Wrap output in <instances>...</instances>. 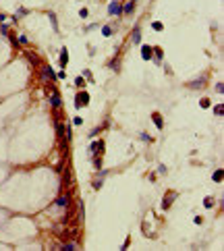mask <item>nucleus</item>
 Segmentation results:
<instances>
[{
	"label": "nucleus",
	"mask_w": 224,
	"mask_h": 251,
	"mask_svg": "<svg viewBox=\"0 0 224 251\" xmlns=\"http://www.w3.org/2000/svg\"><path fill=\"white\" fill-rule=\"evenodd\" d=\"M203 83H205V77H199V79H197V81H191V83H189V87H193V89H197V87H201Z\"/></svg>",
	"instance_id": "nucleus-8"
},
{
	"label": "nucleus",
	"mask_w": 224,
	"mask_h": 251,
	"mask_svg": "<svg viewBox=\"0 0 224 251\" xmlns=\"http://www.w3.org/2000/svg\"><path fill=\"white\" fill-rule=\"evenodd\" d=\"M89 149H91V154L100 156V154H102V149H104V143H102V141H94V143L89 145Z\"/></svg>",
	"instance_id": "nucleus-2"
},
{
	"label": "nucleus",
	"mask_w": 224,
	"mask_h": 251,
	"mask_svg": "<svg viewBox=\"0 0 224 251\" xmlns=\"http://www.w3.org/2000/svg\"><path fill=\"white\" fill-rule=\"evenodd\" d=\"M50 104L56 106V108L60 106V96H58V93H52V96H50Z\"/></svg>",
	"instance_id": "nucleus-10"
},
{
	"label": "nucleus",
	"mask_w": 224,
	"mask_h": 251,
	"mask_svg": "<svg viewBox=\"0 0 224 251\" xmlns=\"http://www.w3.org/2000/svg\"><path fill=\"white\" fill-rule=\"evenodd\" d=\"M174 197H177V193H166L162 207H164V210H168V207H170V201H174Z\"/></svg>",
	"instance_id": "nucleus-5"
},
{
	"label": "nucleus",
	"mask_w": 224,
	"mask_h": 251,
	"mask_svg": "<svg viewBox=\"0 0 224 251\" xmlns=\"http://www.w3.org/2000/svg\"><path fill=\"white\" fill-rule=\"evenodd\" d=\"M131 2H135V0H131Z\"/></svg>",
	"instance_id": "nucleus-27"
},
{
	"label": "nucleus",
	"mask_w": 224,
	"mask_h": 251,
	"mask_svg": "<svg viewBox=\"0 0 224 251\" xmlns=\"http://www.w3.org/2000/svg\"><path fill=\"white\" fill-rule=\"evenodd\" d=\"M133 9H135V2H127L125 6H120V12H127L129 15V12H133Z\"/></svg>",
	"instance_id": "nucleus-9"
},
{
	"label": "nucleus",
	"mask_w": 224,
	"mask_h": 251,
	"mask_svg": "<svg viewBox=\"0 0 224 251\" xmlns=\"http://www.w3.org/2000/svg\"><path fill=\"white\" fill-rule=\"evenodd\" d=\"M214 112L218 114V116H220V114H224V106H220V104H218V106L214 108Z\"/></svg>",
	"instance_id": "nucleus-19"
},
{
	"label": "nucleus",
	"mask_w": 224,
	"mask_h": 251,
	"mask_svg": "<svg viewBox=\"0 0 224 251\" xmlns=\"http://www.w3.org/2000/svg\"><path fill=\"white\" fill-rule=\"evenodd\" d=\"M69 199H71V197H69V193L60 195L58 199H56V205H69Z\"/></svg>",
	"instance_id": "nucleus-7"
},
{
	"label": "nucleus",
	"mask_w": 224,
	"mask_h": 251,
	"mask_svg": "<svg viewBox=\"0 0 224 251\" xmlns=\"http://www.w3.org/2000/svg\"><path fill=\"white\" fill-rule=\"evenodd\" d=\"M87 102H89V93H85V91H81V93L77 96V108H81V106H85Z\"/></svg>",
	"instance_id": "nucleus-1"
},
{
	"label": "nucleus",
	"mask_w": 224,
	"mask_h": 251,
	"mask_svg": "<svg viewBox=\"0 0 224 251\" xmlns=\"http://www.w3.org/2000/svg\"><path fill=\"white\" fill-rule=\"evenodd\" d=\"M141 54H143V58H145V60H150V58H152V48H150V46H143Z\"/></svg>",
	"instance_id": "nucleus-12"
},
{
	"label": "nucleus",
	"mask_w": 224,
	"mask_h": 251,
	"mask_svg": "<svg viewBox=\"0 0 224 251\" xmlns=\"http://www.w3.org/2000/svg\"><path fill=\"white\" fill-rule=\"evenodd\" d=\"M102 33H104V35H110V33H112V29L106 25V27H102Z\"/></svg>",
	"instance_id": "nucleus-21"
},
{
	"label": "nucleus",
	"mask_w": 224,
	"mask_h": 251,
	"mask_svg": "<svg viewBox=\"0 0 224 251\" xmlns=\"http://www.w3.org/2000/svg\"><path fill=\"white\" fill-rule=\"evenodd\" d=\"M133 42H135V44H139V42H141V31H139V27L133 31Z\"/></svg>",
	"instance_id": "nucleus-14"
},
{
	"label": "nucleus",
	"mask_w": 224,
	"mask_h": 251,
	"mask_svg": "<svg viewBox=\"0 0 224 251\" xmlns=\"http://www.w3.org/2000/svg\"><path fill=\"white\" fill-rule=\"evenodd\" d=\"M42 73H44V77H48V79H52V81H56V73H54L50 67H42Z\"/></svg>",
	"instance_id": "nucleus-4"
},
{
	"label": "nucleus",
	"mask_w": 224,
	"mask_h": 251,
	"mask_svg": "<svg viewBox=\"0 0 224 251\" xmlns=\"http://www.w3.org/2000/svg\"><path fill=\"white\" fill-rule=\"evenodd\" d=\"M153 52H156V58H158V60H162V50H160V48H153Z\"/></svg>",
	"instance_id": "nucleus-20"
},
{
	"label": "nucleus",
	"mask_w": 224,
	"mask_h": 251,
	"mask_svg": "<svg viewBox=\"0 0 224 251\" xmlns=\"http://www.w3.org/2000/svg\"><path fill=\"white\" fill-rule=\"evenodd\" d=\"M67 62H69V54H67V48H62L60 50V67H67Z\"/></svg>",
	"instance_id": "nucleus-6"
},
{
	"label": "nucleus",
	"mask_w": 224,
	"mask_h": 251,
	"mask_svg": "<svg viewBox=\"0 0 224 251\" xmlns=\"http://www.w3.org/2000/svg\"><path fill=\"white\" fill-rule=\"evenodd\" d=\"M108 11H110V15H118V12H120V4H118V2H112Z\"/></svg>",
	"instance_id": "nucleus-11"
},
{
	"label": "nucleus",
	"mask_w": 224,
	"mask_h": 251,
	"mask_svg": "<svg viewBox=\"0 0 224 251\" xmlns=\"http://www.w3.org/2000/svg\"><path fill=\"white\" fill-rule=\"evenodd\" d=\"M199 106H201V108H208V106H210V100H208V98H201V100H199Z\"/></svg>",
	"instance_id": "nucleus-17"
},
{
	"label": "nucleus",
	"mask_w": 224,
	"mask_h": 251,
	"mask_svg": "<svg viewBox=\"0 0 224 251\" xmlns=\"http://www.w3.org/2000/svg\"><path fill=\"white\" fill-rule=\"evenodd\" d=\"M25 56L29 58V60H31V62H33V64H36V67H37V64H40V60H37V58L33 56V54H31V52H25Z\"/></svg>",
	"instance_id": "nucleus-16"
},
{
	"label": "nucleus",
	"mask_w": 224,
	"mask_h": 251,
	"mask_svg": "<svg viewBox=\"0 0 224 251\" xmlns=\"http://www.w3.org/2000/svg\"><path fill=\"white\" fill-rule=\"evenodd\" d=\"M152 27L156 29V31H162V23H160V21H153V23H152Z\"/></svg>",
	"instance_id": "nucleus-18"
},
{
	"label": "nucleus",
	"mask_w": 224,
	"mask_h": 251,
	"mask_svg": "<svg viewBox=\"0 0 224 251\" xmlns=\"http://www.w3.org/2000/svg\"><path fill=\"white\" fill-rule=\"evenodd\" d=\"M0 31H2L4 35H9V27H6V25H2V27H0Z\"/></svg>",
	"instance_id": "nucleus-25"
},
{
	"label": "nucleus",
	"mask_w": 224,
	"mask_h": 251,
	"mask_svg": "<svg viewBox=\"0 0 224 251\" xmlns=\"http://www.w3.org/2000/svg\"><path fill=\"white\" fill-rule=\"evenodd\" d=\"M216 91H220V93H224V85H222V83H218V85H216Z\"/></svg>",
	"instance_id": "nucleus-24"
},
{
	"label": "nucleus",
	"mask_w": 224,
	"mask_h": 251,
	"mask_svg": "<svg viewBox=\"0 0 224 251\" xmlns=\"http://www.w3.org/2000/svg\"><path fill=\"white\" fill-rule=\"evenodd\" d=\"M152 120H153V125L158 127V129H164V120H162V116H160L158 112L152 114Z\"/></svg>",
	"instance_id": "nucleus-3"
},
{
	"label": "nucleus",
	"mask_w": 224,
	"mask_h": 251,
	"mask_svg": "<svg viewBox=\"0 0 224 251\" xmlns=\"http://www.w3.org/2000/svg\"><path fill=\"white\" fill-rule=\"evenodd\" d=\"M110 67L114 68V71H118V60H116V58H114V60H112V62H110Z\"/></svg>",
	"instance_id": "nucleus-22"
},
{
	"label": "nucleus",
	"mask_w": 224,
	"mask_h": 251,
	"mask_svg": "<svg viewBox=\"0 0 224 251\" xmlns=\"http://www.w3.org/2000/svg\"><path fill=\"white\" fill-rule=\"evenodd\" d=\"M62 249H64V251H75V249H77V243H75V241H71V243H64V245H62Z\"/></svg>",
	"instance_id": "nucleus-13"
},
{
	"label": "nucleus",
	"mask_w": 224,
	"mask_h": 251,
	"mask_svg": "<svg viewBox=\"0 0 224 251\" xmlns=\"http://www.w3.org/2000/svg\"><path fill=\"white\" fill-rule=\"evenodd\" d=\"M17 42H19V44H27V37H25V35H19V40H17Z\"/></svg>",
	"instance_id": "nucleus-23"
},
{
	"label": "nucleus",
	"mask_w": 224,
	"mask_h": 251,
	"mask_svg": "<svg viewBox=\"0 0 224 251\" xmlns=\"http://www.w3.org/2000/svg\"><path fill=\"white\" fill-rule=\"evenodd\" d=\"M222 176H224V172H222V170H216V172H214V176H212V179H214L216 183H220V181H222Z\"/></svg>",
	"instance_id": "nucleus-15"
},
{
	"label": "nucleus",
	"mask_w": 224,
	"mask_h": 251,
	"mask_svg": "<svg viewBox=\"0 0 224 251\" xmlns=\"http://www.w3.org/2000/svg\"><path fill=\"white\" fill-rule=\"evenodd\" d=\"M6 21V17H4V15H0V23H4Z\"/></svg>",
	"instance_id": "nucleus-26"
}]
</instances>
